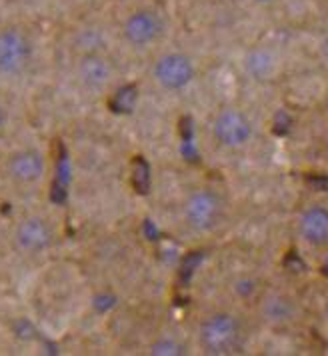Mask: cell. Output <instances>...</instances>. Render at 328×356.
<instances>
[{
    "mask_svg": "<svg viewBox=\"0 0 328 356\" xmlns=\"http://www.w3.org/2000/svg\"><path fill=\"white\" fill-rule=\"evenodd\" d=\"M36 34L22 22H0V86L26 82L38 68Z\"/></svg>",
    "mask_w": 328,
    "mask_h": 356,
    "instance_id": "1",
    "label": "cell"
},
{
    "mask_svg": "<svg viewBox=\"0 0 328 356\" xmlns=\"http://www.w3.org/2000/svg\"><path fill=\"white\" fill-rule=\"evenodd\" d=\"M49 175V154L40 146H15L0 162V178L4 186L17 196L36 195L47 184Z\"/></svg>",
    "mask_w": 328,
    "mask_h": 356,
    "instance_id": "2",
    "label": "cell"
},
{
    "mask_svg": "<svg viewBox=\"0 0 328 356\" xmlns=\"http://www.w3.org/2000/svg\"><path fill=\"white\" fill-rule=\"evenodd\" d=\"M58 225L50 214L31 211L20 214L13 222L8 243L18 257L38 260L54 250V246L58 244Z\"/></svg>",
    "mask_w": 328,
    "mask_h": 356,
    "instance_id": "3",
    "label": "cell"
},
{
    "mask_svg": "<svg viewBox=\"0 0 328 356\" xmlns=\"http://www.w3.org/2000/svg\"><path fill=\"white\" fill-rule=\"evenodd\" d=\"M168 22L156 6L136 4L116 22L120 42L131 50H148L156 47L166 34Z\"/></svg>",
    "mask_w": 328,
    "mask_h": 356,
    "instance_id": "4",
    "label": "cell"
},
{
    "mask_svg": "<svg viewBox=\"0 0 328 356\" xmlns=\"http://www.w3.org/2000/svg\"><path fill=\"white\" fill-rule=\"evenodd\" d=\"M70 72L74 84L84 95L92 97L108 92L118 79V66L104 47L74 50Z\"/></svg>",
    "mask_w": 328,
    "mask_h": 356,
    "instance_id": "5",
    "label": "cell"
},
{
    "mask_svg": "<svg viewBox=\"0 0 328 356\" xmlns=\"http://www.w3.org/2000/svg\"><path fill=\"white\" fill-rule=\"evenodd\" d=\"M245 340L240 318L229 310H216L202 318L198 326V344L211 356L234 355Z\"/></svg>",
    "mask_w": 328,
    "mask_h": 356,
    "instance_id": "6",
    "label": "cell"
},
{
    "mask_svg": "<svg viewBox=\"0 0 328 356\" xmlns=\"http://www.w3.org/2000/svg\"><path fill=\"white\" fill-rule=\"evenodd\" d=\"M224 200L213 188H197L184 198L181 209L182 222L197 234L213 232L224 218Z\"/></svg>",
    "mask_w": 328,
    "mask_h": 356,
    "instance_id": "7",
    "label": "cell"
},
{
    "mask_svg": "<svg viewBox=\"0 0 328 356\" xmlns=\"http://www.w3.org/2000/svg\"><path fill=\"white\" fill-rule=\"evenodd\" d=\"M211 132H213V140L220 148L240 150L252 140L254 124L245 111L229 106L214 114Z\"/></svg>",
    "mask_w": 328,
    "mask_h": 356,
    "instance_id": "8",
    "label": "cell"
},
{
    "mask_svg": "<svg viewBox=\"0 0 328 356\" xmlns=\"http://www.w3.org/2000/svg\"><path fill=\"white\" fill-rule=\"evenodd\" d=\"M197 76L195 60L181 50L161 54L152 65V79L166 92H181L188 88Z\"/></svg>",
    "mask_w": 328,
    "mask_h": 356,
    "instance_id": "9",
    "label": "cell"
},
{
    "mask_svg": "<svg viewBox=\"0 0 328 356\" xmlns=\"http://www.w3.org/2000/svg\"><path fill=\"white\" fill-rule=\"evenodd\" d=\"M298 234L309 246H328V207L311 204L300 212Z\"/></svg>",
    "mask_w": 328,
    "mask_h": 356,
    "instance_id": "10",
    "label": "cell"
},
{
    "mask_svg": "<svg viewBox=\"0 0 328 356\" xmlns=\"http://www.w3.org/2000/svg\"><path fill=\"white\" fill-rule=\"evenodd\" d=\"M259 312L263 321L270 326H286L295 321L296 305L288 294L282 292H268L263 298Z\"/></svg>",
    "mask_w": 328,
    "mask_h": 356,
    "instance_id": "11",
    "label": "cell"
},
{
    "mask_svg": "<svg viewBox=\"0 0 328 356\" xmlns=\"http://www.w3.org/2000/svg\"><path fill=\"white\" fill-rule=\"evenodd\" d=\"M245 70L248 76L256 81H266L277 70V56L270 50L256 49L248 52L245 58Z\"/></svg>",
    "mask_w": 328,
    "mask_h": 356,
    "instance_id": "12",
    "label": "cell"
},
{
    "mask_svg": "<svg viewBox=\"0 0 328 356\" xmlns=\"http://www.w3.org/2000/svg\"><path fill=\"white\" fill-rule=\"evenodd\" d=\"M150 353L158 356H181L186 355V348L179 339H168V337H163L156 342H152L150 346Z\"/></svg>",
    "mask_w": 328,
    "mask_h": 356,
    "instance_id": "13",
    "label": "cell"
},
{
    "mask_svg": "<svg viewBox=\"0 0 328 356\" xmlns=\"http://www.w3.org/2000/svg\"><path fill=\"white\" fill-rule=\"evenodd\" d=\"M2 88V86H0ZM15 120H17V114H15V108L10 104V100L6 98V95H2L0 90V138L6 136L13 127H15Z\"/></svg>",
    "mask_w": 328,
    "mask_h": 356,
    "instance_id": "14",
    "label": "cell"
},
{
    "mask_svg": "<svg viewBox=\"0 0 328 356\" xmlns=\"http://www.w3.org/2000/svg\"><path fill=\"white\" fill-rule=\"evenodd\" d=\"M327 150H328V136H327Z\"/></svg>",
    "mask_w": 328,
    "mask_h": 356,
    "instance_id": "15",
    "label": "cell"
},
{
    "mask_svg": "<svg viewBox=\"0 0 328 356\" xmlns=\"http://www.w3.org/2000/svg\"><path fill=\"white\" fill-rule=\"evenodd\" d=\"M82 2H90V0H82Z\"/></svg>",
    "mask_w": 328,
    "mask_h": 356,
    "instance_id": "16",
    "label": "cell"
}]
</instances>
